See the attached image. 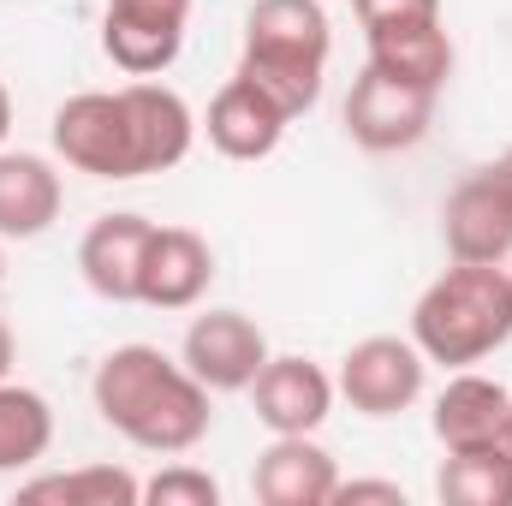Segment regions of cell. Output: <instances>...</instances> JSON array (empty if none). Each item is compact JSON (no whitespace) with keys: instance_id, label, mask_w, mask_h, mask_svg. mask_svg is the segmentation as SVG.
I'll list each match as a JSON object with an SVG mask.
<instances>
[{"instance_id":"1","label":"cell","mask_w":512,"mask_h":506,"mask_svg":"<svg viewBox=\"0 0 512 506\" xmlns=\"http://www.w3.org/2000/svg\"><path fill=\"white\" fill-rule=\"evenodd\" d=\"M90 399L102 411V423L114 435H126L131 447L143 453H191L203 447L215 411H209V387L191 376L179 358H167L161 346H114L96 381H90Z\"/></svg>"},{"instance_id":"2","label":"cell","mask_w":512,"mask_h":506,"mask_svg":"<svg viewBox=\"0 0 512 506\" xmlns=\"http://www.w3.org/2000/svg\"><path fill=\"white\" fill-rule=\"evenodd\" d=\"M411 340L429 364L471 370L512 340V274L501 262H453L411 310Z\"/></svg>"},{"instance_id":"3","label":"cell","mask_w":512,"mask_h":506,"mask_svg":"<svg viewBox=\"0 0 512 506\" xmlns=\"http://www.w3.org/2000/svg\"><path fill=\"white\" fill-rule=\"evenodd\" d=\"M54 155L72 173L90 179H143L137 173V137H131V114L120 90H84L66 96L54 108Z\"/></svg>"},{"instance_id":"4","label":"cell","mask_w":512,"mask_h":506,"mask_svg":"<svg viewBox=\"0 0 512 506\" xmlns=\"http://www.w3.org/2000/svg\"><path fill=\"white\" fill-rule=\"evenodd\" d=\"M423 376H429V358L417 352V340H399V334H370L358 340L346 358H340V399L358 411V417H399L423 399Z\"/></svg>"},{"instance_id":"5","label":"cell","mask_w":512,"mask_h":506,"mask_svg":"<svg viewBox=\"0 0 512 506\" xmlns=\"http://www.w3.org/2000/svg\"><path fill=\"white\" fill-rule=\"evenodd\" d=\"M346 137L370 155H399V149H417L429 137L435 120V90H417V84H399L376 66H364V78L352 84L346 96Z\"/></svg>"},{"instance_id":"6","label":"cell","mask_w":512,"mask_h":506,"mask_svg":"<svg viewBox=\"0 0 512 506\" xmlns=\"http://www.w3.org/2000/svg\"><path fill=\"white\" fill-rule=\"evenodd\" d=\"M191 24V0H108L102 6V54L126 78H155L179 60Z\"/></svg>"},{"instance_id":"7","label":"cell","mask_w":512,"mask_h":506,"mask_svg":"<svg viewBox=\"0 0 512 506\" xmlns=\"http://www.w3.org/2000/svg\"><path fill=\"white\" fill-rule=\"evenodd\" d=\"M268 334L256 328L245 310H209L185 328L179 364L203 381L209 393H251L256 370L268 364Z\"/></svg>"},{"instance_id":"8","label":"cell","mask_w":512,"mask_h":506,"mask_svg":"<svg viewBox=\"0 0 512 506\" xmlns=\"http://www.w3.org/2000/svg\"><path fill=\"white\" fill-rule=\"evenodd\" d=\"M441 239L453 262H507L512 256V191L495 167L465 173L441 203Z\"/></svg>"},{"instance_id":"9","label":"cell","mask_w":512,"mask_h":506,"mask_svg":"<svg viewBox=\"0 0 512 506\" xmlns=\"http://www.w3.org/2000/svg\"><path fill=\"white\" fill-rule=\"evenodd\" d=\"M334 376L310 358H268L251 381L256 423L268 435H316L334 411Z\"/></svg>"},{"instance_id":"10","label":"cell","mask_w":512,"mask_h":506,"mask_svg":"<svg viewBox=\"0 0 512 506\" xmlns=\"http://www.w3.org/2000/svg\"><path fill=\"white\" fill-rule=\"evenodd\" d=\"M215 286V251L191 227H155L143 274H137V304L149 310H197Z\"/></svg>"},{"instance_id":"11","label":"cell","mask_w":512,"mask_h":506,"mask_svg":"<svg viewBox=\"0 0 512 506\" xmlns=\"http://www.w3.org/2000/svg\"><path fill=\"white\" fill-rule=\"evenodd\" d=\"M340 465L316 435H274L256 453L251 495L262 506H334Z\"/></svg>"},{"instance_id":"12","label":"cell","mask_w":512,"mask_h":506,"mask_svg":"<svg viewBox=\"0 0 512 506\" xmlns=\"http://www.w3.org/2000/svg\"><path fill=\"white\" fill-rule=\"evenodd\" d=\"M507 411H512V387L477 376V370H459L435 393V411H429V429L447 453H477V447H507Z\"/></svg>"},{"instance_id":"13","label":"cell","mask_w":512,"mask_h":506,"mask_svg":"<svg viewBox=\"0 0 512 506\" xmlns=\"http://www.w3.org/2000/svg\"><path fill=\"white\" fill-rule=\"evenodd\" d=\"M286 126H292V120L256 90L251 78H239V72L215 90V102H209V114H203L209 149L227 155V161H268V155L280 149Z\"/></svg>"},{"instance_id":"14","label":"cell","mask_w":512,"mask_h":506,"mask_svg":"<svg viewBox=\"0 0 512 506\" xmlns=\"http://www.w3.org/2000/svg\"><path fill=\"white\" fill-rule=\"evenodd\" d=\"M126 114H131V137H137V173H167L191 155L197 143V114L185 108L179 90L155 84V78H131L126 90Z\"/></svg>"},{"instance_id":"15","label":"cell","mask_w":512,"mask_h":506,"mask_svg":"<svg viewBox=\"0 0 512 506\" xmlns=\"http://www.w3.org/2000/svg\"><path fill=\"white\" fill-rule=\"evenodd\" d=\"M149 233H155V221L126 215V209L90 221V233H84V245H78V274H84V286H90L96 298H108V304H137V274H143Z\"/></svg>"},{"instance_id":"16","label":"cell","mask_w":512,"mask_h":506,"mask_svg":"<svg viewBox=\"0 0 512 506\" xmlns=\"http://www.w3.org/2000/svg\"><path fill=\"white\" fill-rule=\"evenodd\" d=\"M66 185L48 155L0 149V239H42L60 221Z\"/></svg>"},{"instance_id":"17","label":"cell","mask_w":512,"mask_h":506,"mask_svg":"<svg viewBox=\"0 0 512 506\" xmlns=\"http://www.w3.org/2000/svg\"><path fill=\"white\" fill-rule=\"evenodd\" d=\"M453 36L441 18H423V24H393V30H370V66L399 78V84H417V90H435L453 78Z\"/></svg>"},{"instance_id":"18","label":"cell","mask_w":512,"mask_h":506,"mask_svg":"<svg viewBox=\"0 0 512 506\" xmlns=\"http://www.w3.org/2000/svg\"><path fill=\"white\" fill-rule=\"evenodd\" d=\"M245 48H256V54L328 60L334 30H328L322 0H251V12H245Z\"/></svg>"},{"instance_id":"19","label":"cell","mask_w":512,"mask_h":506,"mask_svg":"<svg viewBox=\"0 0 512 506\" xmlns=\"http://www.w3.org/2000/svg\"><path fill=\"white\" fill-rule=\"evenodd\" d=\"M18 501L24 506H143V483L126 465H78V471L18 483Z\"/></svg>"},{"instance_id":"20","label":"cell","mask_w":512,"mask_h":506,"mask_svg":"<svg viewBox=\"0 0 512 506\" xmlns=\"http://www.w3.org/2000/svg\"><path fill=\"white\" fill-rule=\"evenodd\" d=\"M54 447V405L36 387L0 381V471H30Z\"/></svg>"},{"instance_id":"21","label":"cell","mask_w":512,"mask_h":506,"mask_svg":"<svg viewBox=\"0 0 512 506\" xmlns=\"http://www.w3.org/2000/svg\"><path fill=\"white\" fill-rule=\"evenodd\" d=\"M435 495L447 506H512V447L447 453L435 471Z\"/></svg>"},{"instance_id":"22","label":"cell","mask_w":512,"mask_h":506,"mask_svg":"<svg viewBox=\"0 0 512 506\" xmlns=\"http://www.w3.org/2000/svg\"><path fill=\"white\" fill-rule=\"evenodd\" d=\"M322 72H328V60H304V54H256V48L239 54V78H251L286 120H298L322 102Z\"/></svg>"},{"instance_id":"23","label":"cell","mask_w":512,"mask_h":506,"mask_svg":"<svg viewBox=\"0 0 512 506\" xmlns=\"http://www.w3.org/2000/svg\"><path fill=\"white\" fill-rule=\"evenodd\" d=\"M143 506H221V483L197 465H167L143 483Z\"/></svg>"},{"instance_id":"24","label":"cell","mask_w":512,"mask_h":506,"mask_svg":"<svg viewBox=\"0 0 512 506\" xmlns=\"http://www.w3.org/2000/svg\"><path fill=\"white\" fill-rule=\"evenodd\" d=\"M364 30H393V24H423L441 18V0H352Z\"/></svg>"},{"instance_id":"25","label":"cell","mask_w":512,"mask_h":506,"mask_svg":"<svg viewBox=\"0 0 512 506\" xmlns=\"http://www.w3.org/2000/svg\"><path fill=\"white\" fill-rule=\"evenodd\" d=\"M340 506H358V501H382V506H405V489L399 483H340L334 489Z\"/></svg>"},{"instance_id":"26","label":"cell","mask_w":512,"mask_h":506,"mask_svg":"<svg viewBox=\"0 0 512 506\" xmlns=\"http://www.w3.org/2000/svg\"><path fill=\"white\" fill-rule=\"evenodd\" d=\"M12 358H18V340H12V328H6V316H0V381L12 376Z\"/></svg>"},{"instance_id":"27","label":"cell","mask_w":512,"mask_h":506,"mask_svg":"<svg viewBox=\"0 0 512 506\" xmlns=\"http://www.w3.org/2000/svg\"><path fill=\"white\" fill-rule=\"evenodd\" d=\"M6 131H12V90L0 84V143H6Z\"/></svg>"},{"instance_id":"28","label":"cell","mask_w":512,"mask_h":506,"mask_svg":"<svg viewBox=\"0 0 512 506\" xmlns=\"http://www.w3.org/2000/svg\"><path fill=\"white\" fill-rule=\"evenodd\" d=\"M495 173H501V185H507V191H512V143H507V155L495 161Z\"/></svg>"},{"instance_id":"29","label":"cell","mask_w":512,"mask_h":506,"mask_svg":"<svg viewBox=\"0 0 512 506\" xmlns=\"http://www.w3.org/2000/svg\"><path fill=\"white\" fill-rule=\"evenodd\" d=\"M507 447H512V411H507Z\"/></svg>"},{"instance_id":"30","label":"cell","mask_w":512,"mask_h":506,"mask_svg":"<svg viewBox=\"0 0 512 506\" xmlns=\"http://www.w3.org/2000/svg\"><path fill=\"white\" fill-rule=\"evenodd\" d=\"M0 280H6V251H0Z\"/></svg>"},{"instance_id":"31","label":"cell","mask_w":512,"mask_h":506,"mask_svg":"<svg viewBox=\"0 0 512 506\" xmlns=\"http://www.w3.org/2000/svg\"><path fill=\"white\" fill-rule=\"evenodd\" d=\"M507 274H512V268H507Z\"/></svg>"}]
</instances>
